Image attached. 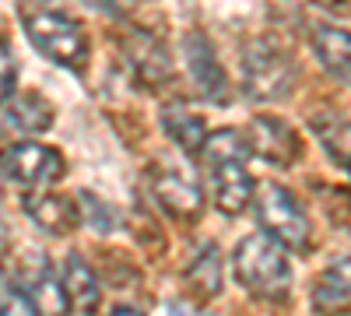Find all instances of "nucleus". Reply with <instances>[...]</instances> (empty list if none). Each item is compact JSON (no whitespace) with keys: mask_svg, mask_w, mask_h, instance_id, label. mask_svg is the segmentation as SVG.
I'll list each match as a JSON object with an SVG mask.
<instances>
[{"mask_svg":"<svg viewBox=\"0 0 351 316\" xmlns=\"http://www.w3.org/2000/svg\"><path fill=\"white\" fill-rule=\"evenodd\" d=\"M253 208H256V221L267 236H274L285 250H306L309 246V218L302 211V204L291 190H285L281 183H256L253 190Z\"/></svg>","mask_w":351,"mask_h":316,"instance_id":"20e7f679","label":"nucleus"},{"mask_svg":"<svg viewBox=\"0 0 351 316\" xmlns=\"http://www.w3.org/2000/svg\"><path fill=\"white\" fill-rule=\"evenodd\" d=\"M313 302L319 309H337V306L351 302V253L341 256V260H334L324 274H319Z\"/></svg>","mask_w":351,"mask_h":316,"instance_id":"a211bd4d","label":"nucleus"},{"mask_svg":"<svg viewBox=\"0 0 351 316\" xmlns=\"http://www.w3.org/2000/svg\"><path fill=\"white\" fill-rule=\"evenodd\" d=\"M0 172L21 186H46L64 176V158L46 145L21 141V145H8L0 151Z\"/></svg>","mask_w":351,"mask_h":316,"instance_id":"423d86ee","label":"nucleus"},{"mask_svg":"<svg viewBox=\"0 0 351 316\" xmlns=\"http://www.w3.org/2000/svg\"><path fill=\"white\" fill-rule=\"evenodd\" d=\"M25 215L32 218L43 232H53V236H67L77 228L81 221V211L71 197H60V193H32L25 197Z\"/></svg>","mask_w":351,"mask_h":316,"instance_id":"f8f14e48","label":"nucleus"},{"mask_svg":"<svg viewBox=\"0 0 351 316\" xmlns=\"http://www.w3.org/2000/svg\"><path fill=\"white\" fill-rule=\"evenodd\" d=\"M232 271H236V281L243 289L250 295H260V299H281L291 284V267H288L285 246L267 232L246 236L236 246V253H232Z\"/></svg>","mask_w":351,"mask_h":316,"instance_id":"f03ea898","label":"nucleus"},{"mask_svg":"<svg viewBox=\"0 0 351 316\" xmlns=\"http://www.w3.org/2000/svg\"><path fill=\"white\" fill-rule=\"evenodd\" d=\"M0 313H11V316H28V313H39L32 295L21 281H14L8 271H0Z\"/></svg>","mask_w":351,"mask_h":316,"instance_id":"aec40b11","label":"nucleus"},{"mask_svg":"<svg viewBox=\"0 0 351 316\" xmlns=\"http://www.w3.org/2000/svg\"><path fill=\"white\" fill-rule=\"evenodd\" d=\"M162 130L172 137V145H180L183 151H193V155L208 141V127L186 102H169L162 109Z\"/></svg>","mask_w":351,"mask_h":316,"instance_id":"2eb2a0df","label":"nucleus"},{"mask_svg":"<svg viewBox=\"0 0 351 316\" xmlns=\"http://www.w3.org/2000/svg\"><path fill=\"white\" fill-rule=\"evenodd\" d=\"M186 284L197 299H215L221 289V256L215 243H204L186 267Z\"/></svg>","mask_w":351,"mask_h":316,"instance_id":"f3484780","label":"nucleus"},{"mask_svg":"<svg viewBox=\"0 0 351 316\" xmlns=\"http://www.w3.org/2000/svg\"><path fill=\"white\" fill-rule=\"evenodd\" d=\"M295 84V67L288 53L267 39H256L243 49V92L256 102L285 99Z\"/></svg>","mask_w":351,"mask_h":316,"instance_id":"39448f33","label":"nucleus"},{"mask_svg":"<svg viewBox=\"0 0 351 316\" xmlns=\"http://www.w3.org/2000/svg\"><path fill=\"white\" fill-rule=\"evenodd\" d=\"M25 32L28 39H32V46L46 56V60L53 64H60V67H84L88 60V36H84V28L64 14V11H56V8H46V4H32L28 8L25 4Z\"/></svg>","mask_w":351,"mask_h":316,"instance_id":"7ed1b4c3","label":"nucleus"},{"mask_svg":"<svg viewBox=\"0 0 351 316\" xmlns=\"http://www.w3.org/2000/svg\"><path fill=\"white\" fill-rule=\"evenodd\" d=\"M21 284L32 295L39 313H67V299H64V284H56V274L49 267V260L43 253H32L21 267Z\"/></svg>","mask_w":351,"mask_h":316,"instance_id":"ddd939ff","label":"nucleus"},{"mask_svg":"<svg viewBox=\"0 0 351 316\" xmlns=\"http://www.w3.org/2000/svg\"><path fill=\"white\" fill-rule=\"evenodd\" d=\"M183 64H186L190 81H193V88L204 102H211V106L228 102V95H232L228 92V74L218 64V53H215V46L208 42L204 32H186L183 36Z\"/></svg>","mask_w":351,"mask_h":316,"instance_id":"0eeeda50","label":"nucleus"},{"mask_svg":"<svg viewBox=\"0 0 351 316\" xmlns=\"http://www.w3.org/2000/svg\"><path fill=\"white\" fill-rule=\"evenodd\" d=\"M313 134L337 165L351 169V120L334 117V112H319L313 120Z\"/></svg>","mask_w":351,"mask_h":316,"instance_id":"6ab92c4d","label":"nucleus"},{"mask_svg":"<svg viewBox=\"0 0 351 316\" xmlns=\"http://www.w3.org/2000/svg\"><path fill=\"white\" fill-rule=\"evenodd\" d=\"M313 49L337 81L351 84V32L348 28H334V25H319L313 32Z\"/></svg>","mask_w":351,"mask_h":316,"instance_id":"4468645a","label":"nucleus"},{"mask_svg":"<svg viewBox=\"0 0 351 316\" xmlns=\"http://www.w3.org/2000/svg\"><path fill=\"white\" fill-rule=\"evenodd\" d=\"M14 77H18L14 53H11V46L4 39H0V102H8L14 95Z\"/></svg>","mask_w":351,"mask_h":316,"instance_id":"412c9836","label":"nucleus"},{"mask_svg":"<svg viewBox=\"0 0 351 316\" xmlns=\"http://www.w3.org/2000/svg\"><path fill=\"white\" fill-rule=\"evenodd\" d=\"M243 137H246L250 151L256 158H263V162H271V165H291L299 158V151H302L299 134L291 130L285 120H278V117H256L243 130Z\"/></svg>","mask_w":351,"mask_h":316,"instance_id":"6e6552de","label":"nucleus"},{"mask_svg":"<svg viewBox=\"0 0 351 316\" xmlns=\"http://www.w3.org/2000/svg\"><path fill=\"white\" fill-rule=\"evenodd\" d=\"M60 284H64V299H67V313H95L102 289L95 271L88 267V260L81 253H67L64 271H60Z\"/></svg>","mask_w":351,"mask_h":316,"instance_id":"9b49d317","label":"nucleus"},{"mask_svg":"<svg viewBox=\"0 0 351 316\" xmlns=\"http://www.w3.org/2000/svg\"><path fill=\"white\" fill-rule=\"evenodd\" d=\"M200 165L208 172V186L218 211L225 215H239L246 211L250 197H253V180L246 172V155L250 145L239 130H215L208 141L200 145Z\"/></svg>","mask_w":351,"mask_h":316,"instance_id":"f257e3e1","label":"nucleus"},{"mask_svg":"<svg viewBox=\"0 0 351 316\" xmlns=\"http://www.w3.org/2000/svg\"><path fill=\"white\" fill-rule=\"evenodd\" d=\"M123 56L148 88H162L165 81H172V60L165 46L144 28H130V36L123 39Z\"/></svg>","mask_w":351,"mask_h":316,"instance_id":"1a4fd4ad","label":"nucleus"},{"mask_svg":"<svg viewBox=\"0 0 351 316\" xmlns=\"http://www.w3.org/2000/svg\"><path fill=\"white\" fill-rule=\"evenodd\" d=\"M4 117L14 130H25V134H43L53 127V106L39 95V92H18L8 99L4 106Z\"/></svg>","mask_w":351,"mask_h":316,"instance_id":"dca6fc26","label":"nucleus"},{"mask_svg":"<svg viewBox=\"0 0 351 316\" xmlns=\"http://www.w3.org/2000/svg\"><path fill=\"white\" fill-rule=\"evenodd\" d=\"M152 190L158 197V204L180 218H193L200 215V186L180 165H158L152 172Z\"/></svg>","mask_w":351,"mask_h":316,"instance_id":"9d476101","label":"nucleus"}]
</instances>
